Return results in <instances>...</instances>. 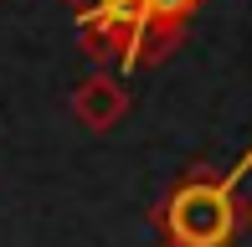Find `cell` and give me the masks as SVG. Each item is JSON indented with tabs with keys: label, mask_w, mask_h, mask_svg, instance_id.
Returning a JSON list of instances; mask_svg holds the SVG:
<instances>
[{
	"label": "cell",
	"mask_w": 252,
	"mask_h": 247,
	"mask_svg": "<svg viewBox=\"0 0 252 247\" xmlns=\"http://www.w3.org/2000/svg\"><path fill=\"white\" fill-rule=\"evenodd\" d=\"M247 181L242 165H232L226 175L190 170L180 175L175 190L159 201V247H232L252 227V206L237 201V185Z\"/></svg>",
	"instance_id": "cell-1"
},
{
	"label": "cell",
	"mask_w": 252,
	"mask_h": 247,
	"mask_svg": "<svg viewBox=\"0 0 252 247\" xmlns=\"http://www.w3.org/2000/svg\"><path fill=\"white\" fill-rule=\"evenodd\" d=\"M129 114V88L113 72H88L83 83L72 88V119L93 134H113Z\"/></svg>",
	"instance_id": "cell-2"
},
{
	"label": "cell",
	"mask_w": 252,
	"mask_h": 247,
	"mask_svg": "<svg viewBox=\"0 0 252 247\" xmlns=\"http://www.w3.org/2000/svg\"><path fill=\"white\" fill-rule=\"evenodd\" d=\"M134 26H139V10H103V5H83L77 10V41L93 62L124 57Z\"/></svg>",
	"instance_id": "cell-3"
},
{
	"label": "cell",
	"mask_w": 252,
	"mask_h": 247,
	"mask_svg": "<svg viewBox=\"0 0 252 247\" xmlns=\"http://www.w3.org/2000/svg\"><path fill=\"white\" fill-rule=\"evenodd\" d=\"M180 31H186V21H175V16H155V10H139V26H134L129 47H124V57H119L124 72L165 62L170 52L180 47Z\"/></svg>",
	"instance_id": "cell-4"
},
{
	"label": "cell",
	"mask_w": 252,
	"mask_h": 247,
	"mask_svg": "<svg viewBox=\"0 0 252 247\" xmlns=\"http://www.w3.org/2000/svg\"><path fill=\"white\" fill-rule=\"evenodd\" d=\"M206 0H144V10H155V16H175V21H190Z\"/></svg>",
	"instance_id": "cell-5"
}]
</instances>
